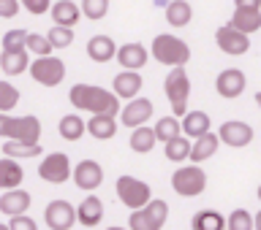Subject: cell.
Returning <instances> with one entry per match:
<instances>
[{"label":"cell","mask_w":261,"mask_h":230,"mask_svg":"<svg viewBox=\"0 0 261 230\" xmlns=\"http://www.w3.org/2000/svg\"><path fill=\"white\" fill-rule=\"evenodd\" d=\"M68 101L73 109L79 111H90V114H120V97L109 92L103 87H95V84H73L71 92H68Z\"/></svg>","instance_id":"6da1fadb"},{"label":"cell","mask_w":261,"mask_h":230,"mask_svg":"<svg viewBox=\"0 0 261 230\" xmlns=\"http://www.w3.org/2000/svg\"><path fill=\"white\" fill-rule=\"evenodd\" d=\"M0 136L6 141H19V144H38L41 138V122L33 114H24V117H8V114H0Z\"/></svg>","instance_id":"7a4b0ae2"},{"label":"cell","mask_w":261,"mask_h":230,"mask_svg":"<svg viewBox=\"0 0 261 230\" xmlns=\"http://www.w3.org/2000/svg\"><path fill=\"white\" fill-rule=\"evenodd\" d=\"M152 57L155 62L166 65V68H182V65L191 60V49L182 38L171 36V32H163L152 41Z\"/></svg>","instance_id":"3957f363"},{"label":"cell","mask_w":261,"mask_h":230,"mask_svg":"<svg viewBox=\"0 0 261 230\" xmlns=\"http://www.w3.org/2000/svg\"><path fill=\"white\" fill-rule=\"evenodd\" d=\"M163 92H166L174 117H185L188 114V97H191V81L182 68H171L163 81Z\"/></svg>","instance_id":"277c9868"},{"label":"cell","mask_w":261,"mask_h":230,"mask_svg":"<svg viewBox=\"0 0 261 230\" xmlns=\"http://www.w3.org/2000/svg\"><path fill=\"white\" fill-rule=\"evenodd\" d=\"M171 187H174L177 195H182V198H196V195L204 192V187H207V174L199 168V166H182L174 171V176H171Z\"/></svg>","instance_id":"5b68a950"},{"label":"cell","mask_w":261,"mask_h":230,"mask_svg":"<svg viewBox=\"0 0 261 230\" xmlns=\"http://www.w3.org/2000/svg\"><path fill=\"white\" fill-rule=\"evenodd\" d=\"M117 198L125 203L130 211H139L152 201V192H150V187H147V182H142V179L120 176L117 179Z\"/></svg>","instance_id":"8992f818"},{"label":"cell","mask_w":261,"mask_h":230,"mask_svg":"<svg viewBox=\"0 0 261 230\" xmlns=\"http://www.w3.org/2000/svg\"><path fill=\"white\" fill-rule=\"evenodd\" d=\"M30 76L44 87H57L65 76V65L57 57H38L30 62Z\"/></svg>","instance_id":"52a82bcc"},{"label":"cell","mask_w":261,"mask_h":230,"mask_svg":"<svg viewBox=\"0 0 261 230\" xmlns=\"http://www.w3.org/2000/svg\"><path fill=\"white\" fill-rule=\"evenodd\" d=\"M38 176L44 179V182H49V184H63L65 179H71V176H73V171H71L68 154H63V152L46 154L44 162L38 166Z\"/></svg>","instance_id":"ba28073f"},{"label":"cell","mask_w":261,"mask_h":230,"mask_svg":"<svg viewBox=\"0 0 261 230\" xmlns=\"http://www.w3.org/2000/svg\"><path fill=\"white\" fill-rule=\"evenodd\" d=\"M46 227L49 230H71L73 225L79 222L76 219V209L71 206L68 201H52L44 211Z\"/></svg>","instance_id":"9c48e42d"},{"label":"cell","mask_w":261,"mask_h":230,"mask_svg":"<svg viewBox=\"0 0 261 230\" xmlns=\"http://www.w3.org/2000/svg\"><path fill=\"white\" fill-rule=\"evenodd\" d=\"M215 41H218V49H223V52L231 54V57H240V54H245L250 49V38L237 30L231 22L223 24V27H218Z\"/></svg>","instance_id":"30bf717a"},{"label":"cell","mask_w":261,"mask_h":230,"mask_svg":"<svg viewBox=\"0 0 261 230\" xmlns=\"http://www.w3.org/2000/svg\"><path fill=\"white\" fill-rule=\"evenodd\" d=\"M218 138L220 144L226 146H234V149H242L253 141V127L248 122H240V119H231V122H223L218 130Z\"/></svg>","instance_id":"8fae6325"},{"label":"cell","mask_w":261,"mask_h":230,"mask_svg":"<svg viewBox=\"0 0 261 230\" xmlns=\"http://www.w3.org/2000/svg\"><path fill=\"white\" fill-rule=\"evenodd\" d=\"M155 114V106L152 101H147V97H136V101H130L125 109L120 111V122L125 127H144L147 125V119H150Z\"/></svg>","instance_id":"7c38bea8"},{"label":"cell","mask_w":261,"mask_h":230,"mask_svg":"<svg viewBox=\"0 0 261 230\" xmlns=\"http://www.w3.org/2000/svg\"><path fill=\"white\" fill-rule=\"evenodd\" d=\"M245 84H248V79H245V73L240 68H226V71L218 73L215 89H218L220 97L231 101V97H240L245 92Z\"/></svg>","instance_id":"4fadbf2b"},{"label":"cell","mask_w":261,"mask_h":230,"mask_svg":"<svg viewBox=\"0 0 261 230\" xmlns=\"http://www.w3.org/2000/svg\"><path fill=\"white\" fill-rule=\"evenodd\" d=\"M73 182H76L79 190H85V192H93L101 187L103 182V168L98 166L95 160H82L76 168H73Z\"/></svg>","instance_id":"5bb4252c"},{"label":"cell","mask_w":261,"mask_h":230,"mask_svg":"<svg viewBox=\"0 0 261 230\" xmlns=\"http://www.w3.org/2000/svg\"><path fill=\"white\" fill-rule=\"evenodd\" d=\"M30 192H24V190H8L3 198H0V211L8 217H22V214H28V209H30Z\"/></svg>","instance_id":"9a60e30c"},{"label":"cell","mask_w":261,"mask_h":230,"mask_svg":"<svg viewBox=\"0 0 261 230\" xmlns=\"http://www.w3.org/2000/svg\"><path fill=\"white\" fill-rule=\"evenodd\" d=\"M139 92H142V76L136 71H122L114 76V95L117 97H128V101H136Z\"/></svg>","instance_id":"2e32d148"},{"label":"cell","mask_w":261,"mask_h":230,"mask_svg":"<svg viewBox=\"0 0 261 230\" xmlns=\"http://www.w3.org/2000/svg\"><path fill=\"white\" fill-rule=\"evenodd\" d=\"M76 219H79V225H85V227H95L103 219V203H101V198L87 195V198L76 206Z\"/></svg>","instance_id":"e0dca14e"},{"label":"cell","mask_w":261,"mask_h":230,"mask_svg":"<svg viewBox=\"0 0 261 230\" xmlns=\"http://www.w3.org/2000/svg\"><path fill=\"white\" fill-rule=\"evenodd\" d=\"M117 62L125 71H139L147 65V49L142 44H122L117 49Z\"/></svg>","instance_id":"ac0fdd59"},{"label":"cell","mask_w":261,"mask_h":230,"mask_svg":"<svg viewBox=\"0 0 261 230\" xmlns=\"http://www.w3.org/2000/svg\"><path fill=\"white\" fill-rule=\"evenodd\" d=\"M117 49L120 46H114L109 36H93L87 41V57L93 62H109L112 57H117Z\"/></svg>","instance_id":"d6986e66"},{"label":"cell","mask_w":261,"mask_h":230,"mask_svg":"<svg viewBox=\"0 0 261 230\" xmlns=\"http://www.w3.org/2000/svg\"><path fill=\"white\" fill-rule=\"evenodd\" d=\"M82 16V6H76L73 0H57V3L52 6V19L57 27H71L79 22Z\"/></svg>","instance_id":"ffe728a7"},{"label":"cell","mask_w":261,"mask_h":230,"mask_svg":"<svg viewBox=\"0 0 261 230\" xmlns=\"http://www.w3.org/2000/svg\"><path fill=\"white\" fill-rule=\"evenodd\" d=\"M22 179H24V171L22 166L16 160L11 157H3L0 160V190H19V184H22Z\"/></svg>","instance_id":"44dd1931"},{"label":"cell","mask_w":261,"mask_h":230,"mask_svg":"<svg viewBox=\"0 0 261 230\" xmlns=\"http://www.w3.org/2000/svg\"><path fill=\"white\" fill-rule=\"evenodd\" d=\"M87 133L98 138V141H106V138H114V133H117V122L109 114H93L87 119Z\"/></svg>","instance_id":"7402d4cb"},{"label":"cell","mask_w":261,"mask_h":230,"mask_svg":"<svg viewBox=\"0 0 261 230\" xmlns=\"http://www.w3.org/2000/svg\"><path fill=\"white\" fill-rule=\"evenodd\" d=\"M210 133V114L204 111H188L182 117V136H193L199 141L201 136Z\"/></svg>","instance_id":"603a6c76"},{"label":"cell","mask_w":261,"mask_h":230,"mask_svg":"<svg viewBox=\"0 0 261 230\" xmlns=\"http://www.w3.org/2000/svg\"><path fill=\"white\" fill-rule=\"evenodd\" d=\"M0 68H3L6 76H19L22 71H30V60H28V49L22 52H6L0 54Z\"/></svg>","instance_id":"cb8c5ba5"},{"label":"cell","mask_w":261,"mask_h":230,"mask_svg":"<svg viewBox=\"0 0 261 230\" xmlns=\"http://www.w3.org/2000/svg\"><path fill=\"white\" fill-rule=\"evenodd\" d=\"M191 19H193V8L188 0H171L166 6V22L171 27H185Z\"/></svg>","instance_id":"d4e9b609"},{"label":"cell","mask_w":261,"mask_h":230,"mask_svg":"<svg viewBox=\"0 0 261 230\" xmlns=\"http://www.w3.org/2000/svg\"><path fill=\"white\" fill-rule=\"evenodd\" d=\"M57 130H60V138H65V141H79V138L85 136L87 125L79 114H65L60 119V125H57Z\"/></svg>","instance_id":"484cf974"},{"label":"cell","mask_w":261,"mask_h":230,"mask_svg":"<svg viewBox=\"0 0 261 230\" xmlns=\"http://www.w3.org/2000/svg\"><path fill=\"white\" fill-rule=\"evenodd\" d=\"M191 225H193V230H226V217L212 209H204V211H196L193 214Z\"/></svg>","instance_id":"4316f807"},{"label":"cell","mask_w":261,"mask_h":230,"mask_svg":"<svg viewBox=\"0 0 261 230\" xmlns=\"http://www.w3.org/2000/svg\"><path fill=\"white\" fill-rule=\"evenodd\" d=\"M218 144H220V138H218V136H212V133L201 136L199 141L193 144V152H191V162H193V166H199V162L210 160L212 154L218 152Z\"/></svg>","instance_id":"83f0119b"},{"label":"cell","mask_w":261,"mask_h":230,"mask_svg":"<svg viewBox=\"0 0 261 230\" xmlns=\"http://www.w3.org/2000/svg\"><path fill=\"white\" fill-rule=\"evenodd\" d=\"M158 144V138H155V130L152 127H136L134 133H130V152L136 154H147L152 152V146Z\"/></svg>","instance_id":"f1b7e54d"},{"label":"cell","mask_w":261,"mask_h":230,"mask_svg":"<svg viewBox=\"0 0 261 230\" xmlns=\"http://www.w3.org/2000/svg\"><path fill=\"white\" fill-rule=\"evenodd\" d=\"M163 152H166V160H171V162H182V160H191L193 144L188 141L185 136H177V138H171L169 144H163Z\"/></svg>","instance_id":"f546056e"},{"label":"cell","mask_w":261,"mask_h":230,"mask_svg":"<svg viewBox=\"0 0 261 230\" xmlns=\"http://www.w3.org/2000/svg\"><path fill=\"white\" fill-rule=\"evenodd\" d=\"M155 138L163 144H169L171 138H177V136H182V122H179L177 117H161L158 122H155Z\"/></svg>","instance_id":"4dcf8cb0"},{"label":"cell","mask_w":261,"mask_h":230,"mask_svg":"<svg viewBox=\"0 0 261 230\" xmlns=\"http://www.w3.org/2000/svg\"><path fill=\"white\" fill-rule=\"evenodd\" d=\"M231 24L245 36H250V32L261 30V11H234Z\"/></svg>","instance_id":"1f68e13d"},{"label":"cell","mask_w":261,"mask_h":230,"mask_svg":"<svg viewBox=\"0 0 261 230\" xmlns=\"http://www.w3.org/2000/svg\"><path fill=\"white\" fill-rule=\"evenodd\" d=\"M3 154L11 160H28V157H38L41 154V144H19V141H6L3 144Z\"/></svg>","instance_id":"d6a6232c"},{"label":"cell","mask_w":261,"mask_h":230,"mask_svg":"<svg viewBox=\"0 0 261 230\" xmlns=\"http://www.w3.org/2000/svg\"><path fill=\"white\" fill-rule=\"evenodd\" d=\"M226 230H256V217L245 209H234L226 217Z\"/></svg>","instance_id":"836d02e7"},{"label":"cell","mask_w":261,"mask_h":230,"mask_svg":"<svg viewBox=\"0 0 261 230\" xmlns=\"http://www.w3.org/2000/svg\"><path fill=\"white\" fill-rule=\"evenodd\" d=\"M16 103H19V89L11 81H0V114L14 111Z\"/></svg>","instance_id":"e575fe53"},{"label":"cell","mask_w":261,"mask_h":230,"mask_svg":"<svg viewBox=\"0 0 261 230\" xmlns=\"http://www.w3.org/2000/svg\"><path fill=\"white\" fill-rule=\"evenodd\" d=\"M52 44H49L46 36H41V32H30L28 36V52L38 54V57H52Z\"/></svg>","instance_id":"d590c367"},{"label":"cell","mask_w":261,"mask_h":230,"mask_svg":"<svg viewBox=\"0 0 261 230\" xmlns=\"http://www.w3.org/2000/svg\"><path fill=\"white\" fill-rule=\"evenodd\" d=\"M28 36L30 32L24 30H8L3 36V49L6 52H22V49H28Z\"/></svg>","instance_id":"8d00e7d4"},{"label":"cell","mask_w":261,"mask_h":230,"mask_svg":"<svg viewBox=\"0 0 261 230\" xmlns=\"http://www.w3.org/2000/svg\"><path fill=\"white\" fill-rule=\"evenodd\" d=\"M106 11H109V0H82V14L87 16V19H103Z\"/></svg>","instance_id":"74e56055"},{"label":"cell","mask_w":261,"mask_h":230,"mask_svg":"<svg viewBox=\"0 0 261 230\" xmlns=\"http://www.w3.org/2000/svg\"><path fill=\"white\" fill-rule=\"evenodd\" d=\"M46 38H49V44H52L55 49H65V46H71L73 44V30L71 27H55L46 32Z\"/></svg>","instance_id":"f35d334b"},{"label":"cell","mask_w":261,"mask_h":230,"mask_svg":"<svg viewBox=\"0 0 261 230\" xmlns=\"http://www.w3.org/2000/svg\"><path fill=\"white\" fill-rule=\"evenodd\" d=\"M128 225L130 230H161V225L155 222V219L147 214L144 209H139V211H130V219H128Z\"/></svg>","instance_id":"ab89813d"},{"label":"cell","mask_w":261,"mask_h":230,"mask_svg":"<svg viewBox=\"0 0 261 230\" xmlns=\"http://www.w3.org/2000/svg\"><path fill=\"white\" fill-rule=\"evenodd\" d=\"M19 3L28 8L30 14H36V16H41L44 11H49V6H52V0H19Z\"/></svg>","instance_id":"60d3db41"},{"label":"cell","mask_w":261,"mask_h":230,"mask_svg":"<svg viewBox=\"0 0 261 230\" xmlns=\"http://www.w3.org/2000/svg\"><path fill=\"white\" fill-rule=\"evenodd\" d=\"M19 14V0H0V19H14Z\"/></svg>","instance_id":"b9f144b4"},{"label":"cell","mask_w":261,"mask_h":230,"mask_svg":"<svg viewBox=\"0 0 261 230\" xmlns=\"http://www.w3.org/2000/svg\"><path fill=\"white\" fill-rule=\"evenodd\" d=\"M8 227H11V230H38L36 219H30L28 214H22V217H14L11 222H8Z\"/></svg>","instance_id":"7bdbcfd3"},{"label":"cell","mask_w":261,"mask_h":230,"mask_svg":"<svg viewBox=\"0 0 261 230\" xmlns=\"http://www.w3.org/2000/svg\"><path fill=\"white\" fill-rule=\"evenodd\" d=\"M237 11H261V0H234Z\"/></svg>","instance_id":"ee69618b"},{"label":"cell","mask_w":261,"mask_h":230,"mask_svg":"<svg viewBox=\"0 0 261 230\" xmlns=\"http://www.w3.org/2000/svg\"><path fill=\"white\" fill-rule=\"evenodd\" d=\"M256 230H261V211L256 214Z\"/></svg>","instance_id":"f6af8a7d"},{"label":"cell","mask_w":261,"mask_h":230,"mask_svg":"<svg viewBox=\"0 0 261 230\" xmlns=\"http://www.w3.org/2000/svg\"><path fill=\"white\" fill-rule=\"evenodd\" d=\"M256 106H258V109H261V92H256Z\"/></svg>","instance_id":"bcb514c9"},{"label":"cell","mask_w":261,"mask_h":230,"mask_svg":"<svg viewBox=\"0 0 261 230\" xmlns=\"http://www.w3.org/2000/svg\"><path fill=\"white\" fill-rule=\"evenodd\" d=\"M0 230H11V227H8V225H3V222H0Z\"/></svg>","instance_id":"7dc6e473"},{"label":"cell","mask_w":261,"mask_h":230,"mask_svg":"<svg viewBox=\"0 0 261 230\" xmlns=\"http://www.w3.org/2000/svg\"><path fill=\"white\" fill-rule=\"evenodd\" d=\"M106 230H125V227H106Z\"/></svg>","instance_id":"c3c4849f"},{"label":"cell","mask_w":261,"mask_h":230,"mask_svg":"<svg viewBox=\"0 0 261 230\" xmlns=\"http://www.w3.org/2000/svg\"><path fill=\"white\" fill-rule=\"evenodd\" d=\"M258 201H261V187H258Z\"/></svg>","instance_id":"681fc988"}]
</instances>
